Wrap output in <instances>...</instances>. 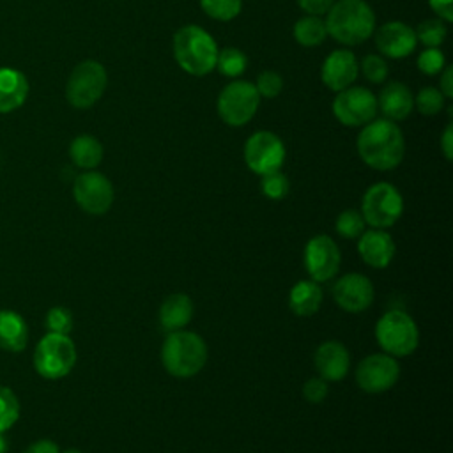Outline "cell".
Returning <instances> with one entry per match:
<instances>
[{
  "label": "cell",
  "instance_id": "cell-1",
  "mask_svg": "<svg viewBox=\"0 0 453 453\" xmlns=\"http://www.w3.org/2000/svg\"><path fill=\"white\" fill-rule=\"evenodd\" d=\"M356 147L363 163L380 172L396 168L405 154L403 134L396 122L388 119H373L365 124Z\"/></svg>",
  "mask_w": 453,
  "mask_h": 453
},
{
  "label": "cell",
  "instance_id": "cell-2",
  "mask_svg": "<svg viewBox=\"0 0 453 453\" xmlns=\"http://www.w3.org/2000/svg\"><path fill=\"white\" fill-rule=\"evenodd\" d=\"M327 34L343 46L365 42L375 30L373 9L365 0H338L326 14Z\"/></svg>",
  "mask_w": 453,
  "mask_h": 453
},
{
  "label": "cell",
  "instance_id": "cell-3",
  "mask_svg": "<svg viewBox=\"0 0 453 453\" xmlns=\"http://www.w3.org/2000/svg\"><path fill=\"white\" fill-rule=\"evenodd\" d=\"M173 57L191 76H205L216 67L218 46L209 32L198 25H184L173 35Z\"/></svg>",
  "mask_w": 453,
  "mask_h": 453
},
{
  "label": "cell",
  "instance_id": "cell-4",
  "mask_svg": "<svg viewBox=\"0 0 453 453\" xmlns=\"http://www.w3.org/2000/svg\"><path fill=\"white\" fill-rule=\"evenodd\" d=\"M207 357L209 350L203 338L186 329L168 333L161 347V363L177 379L195 377L205 366Z\"/></svg>",
  "mask_w": 453,
  "mask_h": 453
},
{
  "label": "cell",
  "instance_id": "cell-5",
  "mask_svg": "<svg viewBox=\"0 0 453 453\" xmlns=\"http://www.w3.org/2000/svg\"><path fill=\"white\" fill-rule=\"evenodd\" d=\"M375 338L386 354L405 357L418 349L419 329L407 311L389 310L377 320Z\"/></svg>",
  "mask_w": 453,
  "mask_h": 453
},
{
  "label": "cell",
  "instance_id": "cell-6",
  "mask_svg": "<svg viewBox=\"0 0 453 453\" xmlns=\"http://www.w3.org/2000/svg\"><path fill=\"white\" fill-rule=\"evenodd\" d=\"M76 357V347L69 334L46 333L35 345L34 368L42 379L57 380L69 375Z\"/></svg>",
  "mask_w": 453,
  "mask_h": 453
},
{
  "label": "cell",
  "instance_id": "cell-7",
  "mask_svg": "<svg viewBox=\"0 0 453 453\" xmlns=\"http://www.w3.org/2000/svg\"><path fill=\"white\" fill-rule=\"evenodd\" d=\"M359 212L366 225L384 230L400 219L403 212V198L393 184L375 182L365 191Z\"/></svg>",
  "mask_w": 453,
  "mask_h": 453
},
{
  "label": "cell",
  "instance_id": "cell-8",
  "mask_svg": "<svg viewBox=\"0 0 453 453\" xmlns=\"http://www.w3.org/2000/svg\"><path fill=\"white\" fill-rule=\"evenodd\" d=\"M106 83L108 76L103 64L96 60H83L71 71L67 78L65 99L74 108H90L104 94Z\"/></svg>",
  "mask_w": 453,
  "mask_h": 453
},
{
  "label": "cell",
  "instance_id": "cell-9",
  "mask_svg": "<svg viewBox=\"0 0 453 453\" xmlns=\"http://www.w3.org/2000/svg\"><path fill=\"white\" fill-rule=\"evenodd\" d=\"M260 104V96L253 83L237 80L226 85L218 97V113L221 120L232 127L248 124Z\"/></svg>",
  "mask_w": 453,
  "mask_h": 453
},
{
  "label": "cell",
  "instance_id": "cell-10",
  "mask_svg": "<svg viewBox=\"0 0 453 453\" xmlns=\"http://www.w3.org/2000/svg\"><path fill=\"white\" fill-rule=\"evenodd\" d=\"M377 97L365 87H347L336 92L333 115L347 127H359L372 122L377 115Z\"/></svg>",
  "mask_w": 453,
  "mask_h": 453
},
{
  "label": "cell",
  "instance_id": "cell-11",
  "mask_svg": "<svg viewBox=\"0 0 453 453\" xmlns=\"http://www.w3.org/2000/svg\"><path fill=\"white\" fill-rule=\"evenodd\" d=\"M73 196L81 211L94 216H101L110 211L115 193L106 175L94 170H87L74 179Z\"/></svg>",
  "mask_w": 453,
  "mask_h": 453
},
{
  "label": "cell",
  "instance_id": "cell-12",
  "mask_svg": "<svg viewBox=\"0 0 453 453\" xmlns=\"http://www.w3.org/2000/svg\"><path fill=\"white\" fill-rule=\"evenodd\" d=\"M244 161L257 175L276 172L285 161V145L278 134L257 131L244 143Z\"/></svg>",
  "mask_w": 453,
  "mask_h": 453
},
{
  "label": "cell",
  "instance_id": "cell-13",
  "mask_svg": "<svg viewBox=\"0 0 453 453\" xmlns=\"http://www.w3.org/2000/svg\"><path fill=\"white\" fill-rule=\"evenodd\" d=\"M400 377L396 357L380 352L363 357L356 366V382L365 393H384L391 389Z\"/></svg>",
  "mask_w": 453,
  "mask_h": 453
},
{
  "label": "cell",
  "instance_id": "cell-14",
  "mask_svg": "<svg viewBox=\"0 0 453 453\" xmlns=\"http://www.w3.org/2000/svg\"><path fill=\"white\" fill-rule=\"evenodd\" d=\"M342 253L329 235H315L304 246V267L317 283L333 280L340 271Z\"/></svg>",
  "mask_w": 453,
  "mask_h": 453
},
{
  "label": "cell",
  "instance_id": "cell-15",
  "mask_svg": "<svg viewBox=\"0 0 453 453\" xmlns=\"http://www.w3.org/2000/svg\"><path fill=\"white\" fill-rule=\"evenodd\" d=\"M373 294L372 281L361 273H349L338 278L333 285L334 303L349 313H359L370 308Z\"/></svg>",
  "mask_w": 453,
  "mask_h": 453
},
{
  "label": "cell",
  "instance_id": "cell-16",
  "mask_svg": "<svg viewBox=\"0 0 453 453\" xmlns=\"http://www.w3.org/2000/svg\"><path fill=\"white\" fill-rule=\"evenodd\" d=\"M359 74V64L352 51L349 50H334L329 53V57L322 62L320 78L322 83L333 90L340 92L347 87H350Z\"/></svg>",
  "mask_w": 453,
  "mask_h": 453
},
{
  "label": "cell",
  "instance_id": "cell-17",
  "mask_svg": "<svg viewBox=\"0 0 453 453\" xmlns=\"http://www.w3.org/2000/svg\"><path fill=\"white\" fill-rule=\"evenodd\" d=\"M414 30L402 21H388L375 34L377 50L389 58H405L416 48Z\"/></svg>",
  "mask_w": 453,
  "mask_h": 453
},
{
  "label": "cell",
  "instance_id": "cell-18",
  "mask_svg": "<svg viewBox=\"0 0 453 453\" xmlns=\"http://www.w3.org/2000/svg\"><path fill=\"white\" fill-rule=\"evenodd\" d=\"M313 365L319 377L327 382H336L347 377L350 370V356L342 342L327 340L317 347L313 354Z\"/></svg>",
  "mask_w": 453,
  "mask_h": 453
},
{
  "label": "cell",
  "instance_id": "cell-19",
  "mask_svg": "<svg viewBox=\"0 0 453 453\" xmlns=\"http://www.w3.org/2000/svg\"><path fill=\"white\" fill-rule=\"evenodd\" d=\"M357 251L366 265L373 269H384L391 264L396 253V246L388 232L380 228H372L365 230L357 237Z\"/></svg>",
  "mask_w": 453,
  "mask_h": 453
},
{
  "label": "cell",
  "instance_id": "cell-20",
  "mask_svg": "<svg viewBox=\"0 0 453 453\" xmlns=\"http://www.w3.org/2000/svg\"><path fill=\"white\" fill-rule=\"evenodd\" d=\"M377 108L388 120H403L414 108V96L407 85L391 81L380 90L377 97Z\"/></svg>",
  "mask_w": 453,
  "mask_h": 453
},
{
  "label": "cell",
  "instance_id": "cell-21",
  "mask_svg": "<svg viewBox=\"0 0 453 453\" xmlns=\"http://www.w3.org/2000/svg\"><path fill=\"white\" fill-rule=\"evenodd\" d=\"M28 96L27 76L14 67H0V113L18 110Z\"/></svg>",
  "mask_w": 453,
  "mask_h": 453
},
{
  "label": "cell",
  "instance_id": "cell-22",
  "mask_svg": "<svg viewBox=\"0 0 453 453\" xmlns=\"http://www.w3.org/2000/svg\"><path fill=\"white\" fill-rule=\"evenodd\" d=\"M193 317V301L182 292L170 294L159 306V324L166 333L184 329Z\"/></svg>",
  "mask_w": 453,
  "mask_h": 453
},
{
  "label": "cell",
  "instance_id": "cell-23",
  "mask_svg": "<svg viewBox=\"0 0 453 453\" xmlns=\"http://www.w3.org/2000/svg\"><path fill=\"white\" fill-rule=\"evenodd\" d=\"M28 343V326L14 310H0V349L21 352Z\"/></svg>",
  "mask_w": 453,
  "mask_h": 453
},
{
  "label": "cell",
  "instance_id": "cell-24",
  "mask_svg": "<svg viewBox=\"0 0 453 453\" xmlns=\"http://www.w3.org/2000/svg\"><path fill=\"white\" fill-rule=\"evenodd\" d=\"M322 288L313 280L297 281L288 292V306L297 317H311L322 304Z\"/></svg>",
  "mask_w": 453,
  "mask_h": 453
},
{
  "label": "cell",
  "instance_id": "cell-25",
  "mask_svg": "<svg viewBox=\"0 0 453 453\" xmlns=\"http://www.w3.org/2000/svg\"><path fill=\"white\" fill-rule=\"evenodd\" d=\"M71 161L83 170H94L103 161V145L92 134H80L69 145Z\"/></svg>",
  "mask_w": 453,
  "mask_h": 453
},
{
  "label": "cell",
  "instance_id": "cell-26",
  "mask_svg": "<svg viewBox=\"0 0 453 453\" xmlns=\"http://www.w3.org/2000/svg\"><path fill=\"white\" fill-rule=\"evenodd\" d=\"M294 39L297 44L304 48H315L320 46L327 35L326 23L320 19V16H304L294 25Z\"/></svg>",
  "mask_w": 453,
  "mask_h": 453
},
{
  "label": "cell",
  "instance_id": "cell-27",
  "mask_svg": "<svg viewBox=\"0 0 453 453\" xmlns=\"http://www.w3.org/2000/svg\"><path fill=\"white\" fill-rule=\"evenodd\" d=\"M416 41L421 42L426 48H439L446 35H448V28H446V21L439 19V18H430L421 21L416 30Z\"/></svg>",
  "mask_w": 453,
  "mask_h": 453
},
{
  "label": "cell",
  "instance_id": "cell-28",
  "mask_svg": "<svg viewBox=\"0 0 453 453\" xmlns=\"http://www.w3.org/2000/svg\"><path fill=\"white\" fill-rule=\"evenodd\" d=\"M216 67L219 69V73L223 76L228 78H237L241 76L246 67H248V58L246 55L237 50V48H225L221 51H218V58H216Z\"/></svg>",
  "mask_w": 453,
  "mask_h": 453
},
{
  "label": "cell",
  "instance_id": "cell-29",
  "mask_svg": "<svg viewBox=\"0 0 453 453\" xmlns=\"http://www.w3.org/2000/svg\"><path fill=\"white\" fill-rule=\"evenodd\" d=\"M334 230L340 237L345 239H357L365 230H366V223L361 216L359 211L354 209H345L343 212H340L336 216L334 221Z\"/></svg>",
  "mask_w": 453,
  "mask_h": 453
},
{
  "label": "cell",
  "instance_id": "cell-30",
  "mask_svg": "<svg viewBox=\"0 0 453 453\" xmlns=\"http://www.w3.org/2000/svg\"><path fill=\"white\" fill-rule=\"evenodd\" d=\"M21 407L16 393L9 386L0 384V432L9 430L19 418Z\"/></svg>",
  "mask_w": 453,
  "mask_h": 453
},
{
  "label": "cell",
  "instance_id": "cell-31",
  "mask_svg": "<svg viewBox=\"0 0 453 453\" xmlns=\"http://www.w3.org/2000/svg\"><path fill=\"white\" fill-rule=\"evenodd\" d=\"M200 7L216 21H230L239 16L242 0H200Z\"/></svg>",
  "mask_w": 453,
  "mask_h": 453
},
{
  "label": "cell",
  "instance_id": "cell-32",
  "mask_svg": "<svg viewBox=\"0 0 453 453\" xmlns=\"http://www.w3.org/2000/svg\"><path fill=\"white\" fill-rule=\"evenodd\" d=\"M444 101H446V97L441 94L439 88H434V87L421 88L418 92V96L414 97V104H416L418 111L426 117L437 115L444 108Z\"/></svg>",
  "mask_w": 453,
  "mask_h": 453
},
{
  "label": "cell",
  "instance_id": "cell-33",
  "mask_svg": "<svg viewBox=\"0 0 453 453\" xmlns=\"http://www.w3.org/2000/svg\"><path fill=\"white\" fill-rule=\"evenodd\" d=\"M260 177H262L260 189H262L265 198L281 200V198L287 196V193L290 189V182H288L285 173L276 170V172H271V173H265V175H260Z\"/></svg>",
  "mask_w": 453,
  "mask_h": 453
},
{
  "label": "cell",
  "instance_id": "cell-34",
  "mask_svg": "<svg viewBox=\"0 0 453 453\" xmlns=\"http://www.w3.org/2000/svg\"><path fill=\"white\" fill-rule=\"evenodd\" d=\"M44 327L48 333L69 334L73 329V313L64 306L50 308L44 319Z\"/></svg>",
  "mask_w": 453,
  "mask_h": 453
},
{
  "label": "cell",
  "instance_id": "cell-35",
  "mask_svg": "<svg viewBox=\"0 0 453 453\" xmlns=\"http://www.w3.org/2000/svg\"><path fill=\"white\" fill-rule=\"evenodd\" d=\"M416 64H418V69L423 74L435 76L446 67V58H444V53L439 48H426L419 53Z\"/></svg>",
  "mask_w": 453,
  "mask_h": 453
},
{
  "label": "cell",
  "instance_id": "cell-36",
  "mask_svg": "<svg viewBox=\"0 0 453 453\" xmlns=\"http://www.w3.org/2000/svg\"><path fill=\"white\" fill-rule=\"evenodd\" d=\"M359 71L372 83H382L388 78V64L380 55H366L359 64Z\"/></svg>",
  "mask_w": 453,
  "mask_h": 453
},
{
  "label": "cell",
  "instance_id": "cell-37",
  "mask_svg": "<svg viewBox=\"0 0 453 453\" xmlns=\"http://www.w3.org/2000/svg\"><path fill=\"white\" fill-rule=\"evenodd\" d=\"M255 88H257L260 97L273 99V97H276L281 92L283 80H281V76L276 71H262L258 74V78H257Z\"/></svg>",
  "mask_w": 453,
  "mask_h": 453
},
{
  "label": "cell",
  "instance_id": "cell-38",
  "mask_svg": "<svg viewBox=\"0 0 453 453\" xmlns=\"http://www.w3.org/2000/svg\"><path fill=\"white\" fill-rule=\"evenodd\" d=\"M327 380H324L322 377H310L304 384H303V396L306 402L310 403H320L326 396H327Z\"/></svg>",
  "mask_w": 453,
  "mask_h": 453
},
{
  "label": "cell",
  "instance_id": "cell-39",
  "mask_svg": "<svg viewBox=\"0 0 453 453\" xmlns=\"http://www.w3.org/2000/svg\"><path fill=\"white\" fill-rule=\"evenodd\" d=\"M334 0H297V5L308 14V16H322L327 14Z\"/></svg>",
  "mask_w": 453,
  "mask_h": 453
},
{
  "label": "cell",
  "instance_id": "cell-40",
  "mask_svg": "<svg viewBox=\"0 0 453 453\" xmlns=\"http://www.w3.org/2000/svg\"><path fill=\"white\" fill-rule=\"evenodd\" d=\"M428 4L439 19L453 21V0H428Z\"/></svg>",
  "mask_w": 453,
  "mask_h": 453
},
{
  "label": "cell",
  "instance_id": "cell-41",
  "mask_svg": "<svg viewBox=\"0 0 453 453\" xmlns=\"http://www.w3.org/2000/svg\"><path fill=\"white\" fill-rule=\"evenodd\" d=\"M23 453H60V448L51 439H39L30 442Z\"/></svg>",
  "mask_w": 453,
  "mask_h": 453
},
{
  "label": "cell",
  "instance_id": "cell-42",
  "mask_svg": "<svg viewBox=\"0 0 453 453\" xmlns=\"http://www.w3.org/2000/svg\"><path fill=\"white\" fill-rule=\"evenodd\" d=\"M441 83H439V90L446 99L453 97V67H444L441 71Z\"/></svg>",
  "mask_w": 453,
  "mask_h": 453
},
{
  "label": "cell",
  "instance_id": "cell-43",
  "mask_svg": "<svg viewBox=\"0 0 453 453\" xmlns=\"http://www.w3.org/2000/svg\"><path fill=\"white\" fill-rule=\"evenodd\" d=\"M441 149H442V154L448 161H451L453 157V126L451 122L446 126L442 136H441Z\"/></svg>",
  "mask_w": 453,
  "mask_h": 453
},
{
  "label": "cell",
  "instance_id": "cell-44",
  "mask_svg": "<svg viewBox=\"0 0 453 453\" xmlns=\"http://www.w3.org/2000/svg\"><path fill=\"white\" fill-rule=\"evenodd\" d=\"M0 453H7V439L4 432H0Z\"/></svg>",
  "mask_w": 453,
  "mask_h": 453
},
{
  "label": "cell",
  "instance_id": "cell-45",
  "mask_svg": "<svg viewBox=\"0 0 453 453\" xmlns=\"http://www.w3.org/2000/svg\"><path fill=\"white\" fill-rule=\"evenodd\" d=\"M60 453H81V451L76 449V448H67V449H64V451H60Z\"/></svg>",
  "mask_w": 453,
  "mask_h": 453
}]
</instances>
